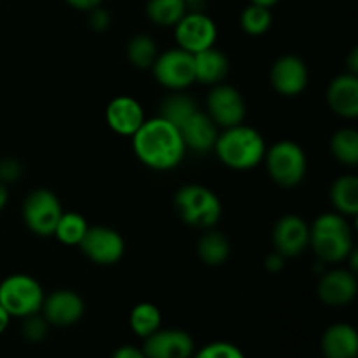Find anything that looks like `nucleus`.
Segmentation results:
<instances>
[{"label": "nucleus", "mask_w": 358, "mask_h": 358, "mask_svg": "<svg viewBox=\"0 0 358 358\" xmlns=\"http://www.w3.org/2000/svg\"><path fill=\"white\" fill-rule=\"evenodd\" d=\"M275 250L283 257H297L310 247V226L299 215H283L271 233Z\"/></svg>", "instance_id": "13"}, {"label": "nucleus", "mask_w": 358, "mask_h": 358, "mask_svg": "<svg viewBox=\"0 0 358 358\" xmlns=\"http://www.w3.org/2000/svg\"><path fill=\"white\" fill-rule=\"evenodd\" d=\"M184 143L187 149L194 150L198 154H205L208 150H213L215 140L219 136V128L215 122L210 119L208 114L196 108L187 119L178 128Z\"/></svg>", "instance_id": "18"}, {"label": "nucleus", "mask_w": 358, "mask_h": 358, "mask_svg": "<svg viewBox=\"0 0 358 358\" xmlns=\"http://www.w3.org/2000/svg\"><path fill=\"white\" fill-rule=\"evenodd\" d=\"M70 7L77 10H84V13H90L94 7H100L101 0H65Z\"/></svg>", "instance_id": "36"}, {"label": "nucleus", "mask_w": 358, "mask_h": 358, "mask_svg": "<svg viewBox=\"0 0 358 358\" xmlns=\"http://www.w3.org/2000/svg\"><path fill=\"white\" fill-rule=\"evenodd\" d=\"M331 152L341 164L355 168L358 164V133L353 128H341L332 135Z\"/></svg>", "instance_id": "26"}, {"label": "nucleus", "mask_w": 358, "mask_h": 358, "mask_svg": "<svg viewBox=\"0 0 358 358\" xmlns=\"http://www.w3.org/2000/svg\"><path fill=\"white\" fill-rule=\"evenodd\" d=\"M191 358H247L236 345L227 341H213L194 352Z\"/></svg>", "instance_id": "31"}, {"label": "nucleus", "mask_w": 358, "mask_h": 358, "mask_svg": "<svg viewBox=\"0 0 358 358\" xmlns=\"http://www.w3.org/2000/svg\"><path fill=\"white\" fill-rule=\"evenodd\" d=\"M175 210L187 226L212 229L222 215V203L212 189L199 184H187L175 192Z\"/></svg>", "instance_id": "4"}, {"label": "nucleus", "mask_w": 358, "mask_h": 358, "mask_svg": "<svg viewBox=\"0 0 358 358\" xmlns=\"http://www.w3.org/2000/svg\"><path fill=\"white\" fill-rule=\"evenodd\" d=\"M157 45L149 35H135L129 38L128 48H126V56H128L129 63L140 70H145L152 66V63L157 58Z\"/></svg>", "instance_id": "28"}, {"label": "nucleus", "mask_w": 358, "mask_h": 358, "mask_svg": "<svg viewBox=\"0 0 358 358\" xmlns=\"http://www.w3.org/2000/svg\"><path fill=\"white\" fill-rule=\"evenodd\" d=\"M142 352L147 358H191L194 339L182 329H163L143 339Z\"/></svg>", "instance_id": "12"}, {"label": "nucleus", "mask_w": 358, "mask_h": 358, "mask_svg": "<svg viewBox=\"0 0 358 358\" xmlns=\"http://www.w3.org/2000/svg\"><path fill=\"white\" fill-rule=\"evenodd\" d=\"M185 2H187V3H196V2H199V0H185Z\"/></svg>", "instance_id": "42"}, {"label": "nucleus", "mask_w": 358, "mask_h": 358, "mask_svg": "<svg viewBox=\"0 0 358 358\" xmlns=\"http://www.w3.org/2000/svg\"><path fill=\"white\" fill-rule=\"evenodd\" d=\"M87 222L80 213L77 212H63L59 217L58 224H56L55 236L58 238L59 243L69 245V247H76L80 243L87 231Z\"/></svg>", "instance_id": "27"}, {"label": "nucleus", "mask_w": 358, "mask_h": 358, "mask_svg": "<svg viewBox=\"0 0 358 358\" xmlns=\"http://www.w3.org/2000/svg\"><path fill=\"white\" fill-rule=\"evenodd\" d=\"M278 2L280 0H250V3H255V6H261V7H268V9L275 7Z\"/></svg>", "instance_id": "41"}, {"label": "nucleus", "mask_w": 358, "mask_h": 358, "mask_svg": "<svg viewBox=\"0 0 358 358\" xmlns=\"http://www.w3.org/2000/svg\"><path fill=\"white\" fill-rule=\"evenodd\" d=\"M9 324H10V315L7 313V311L3 310L2 304H0V336L7 331Z\"/></svg>", "instance_id": "39"}, {"label": "nucleus", "mask_w": 358, "mask_h": 358, "mask_svg": "<svg viewBox=\"0 0 358 358\" xmlns=\"http://www.w3.org/2000/svg\"><path fill=\"white\" fill-rule=\"evenodd\" d=\"M90 27L96 31H105L110 27V14L108 10L101 9V7H94L93 10H90Z\"/></svg>", "instance_id": "34"}, {"label": "nucleus", "mask_w": 358, "mask_h": 358, "mask_svg": "<svg viewBox=\"0 0 358 358\" xmlns=\"http://www.w3.org/2000/svg\"><path fill=\"white\" fill-rule=\"evenodd\" d=\"M185 0H147L145 14L157 27H175L187 13Z\"/></svg>", "instance_id": "23"}, {"label": "nucleus", "mask_w": 358, "mask_h": 358, "mask_svg": "<svg viewBox=\"0 0 358 358\" xmlns=\"http://www.w3.org/2000/svg\"><path fill=\"white\" fill-rule=\"evenodd\" d=\"M358 283L352 269H332L322 275L317 294L327 306L341 308L352 303L357 296Z\"/></svg>", "instance_id": "16"}, {"label": "nucleus", "mask_w": 358, "mask_h": 358, "mask_svg": "<svg viewBox=\"0 0 358 358\" xmlns=\"http://www.w3.org/2000/svg\"><path fill=\"white\" fill-rule=\"evenodd\" d=\"M266 170L280 187H296L306 177L308 159L303 147L290 140H280L266 149Z\"/></svg>", "instance_id": "5"}, {"label": "nucleus", "mask_w": 358, "mask_h": 358, "mask_svg": "<svg viewBox=\"0 0 358 358\" xmlns=\"http://www.w3.org/2000/svg\"><path fill=\"white\" fill-rule=\"evenodd\" d=\"M196 108H198V105H196V101L192 100V98L180 93H175L164 98L163 103H161L159 115L163 119H166L168 122H171V124L178 129L182 122H184Z\"/></svg>", "instance_id": "29"}, {"label": "nucleus", "mask_w": 358, "mask_h": 358, "mask_svg": "<svg viewBox=\"0 0 358 358\" xmlns=\"http://www.w3.org/2000/svg\"><path fill=\"white\" fill-rule=\"evenodd\" d=\"M325 96L329 108L334 114L345 119H355L358 115V77L350 72L334 77Z\"/></svg>", "instance_id": "19"}, {"label": "nucleus", "mask_w": 358, "mask_h": 358, "mask_svg": "<svg viewBox=\"0 0 358 358\" xmlns=\"http://www.w3.org/2000/svg\"><path fill=\"white\" fill-rule=\"evenodd\" d=\"M206 108L217 128H233L241 124L247 115V103L240 91L229 84H215L206 98Z\"/></svg>", "instance_id": "9"}, {"label": "nucleus", "mask_w": 358, "mask_h": 358, "mask_svg": "<svg viewBox=\"0 0 358 358\" xmlns=\"http://www.w3.org/2000/svg\"><path fill=\"white\" fill-rule=\"evenodd\" d=\"M44 290L30 275L16 273L0 282V304L10 318H24L41 313Z\"/></svg>", "instance_id": "6"}, {"label": "nucleus", "mask_w": 358, "mask_h": 358, "mask_svg": "<svg viewBox=\"0 0 358 358\" xmlns=\"http://www.w3.org/2000/svg\"><path fill=\"white\" fill-rule=\"evenodd\" d=\"M192 56H194L196 83L215 86L226 79L227 72H229V59L220 49L208 48Z\"/></svg>", "instance_id": "21"}, {"label": "nucleus", "mask_w": 358, "mask_h": 358, "mask_svg": "<svg viewBox=\"0 0 358 358\" xmlns=\"http://www.w3.org/2000/svg\"><path fill=\"white\" fill-rule=\"evenodd\" d=\"M7 201H9V192H7V185L0 182V212L6 208Z\"/></svg>", "instance_id": "40"}, {"label": "nucleus", "mask_w": 358, "mask_h": 358, "mask_svg": "<svg viewBox=\"0 0 358 358\" xmlns=\"http://www.w3.org/2000/svg\"><path fill=\"white\" fill-rule=\"evenodd\" d=\"M231 252L229 240L219 231H208L198 241V255L203 264L220 266L227 261Z\"/></svg>", "instance_id": "25"}, {"label": "nucleus", "mask_w": 358, "mask_h": 358, "mask_svg": "<svg viewBox=\"0 0 358 358\" xmlns=\"http://www.w3.org/2000/svg\"><path fill=\"white\" fill-rule=\"evenodd\" d=\"M83 254L91 262L100 266H112L124 255V240L112 227H87L86 234L79 243Z\"/></svg>", "instance_id": "11"}, {"label": "nucleus", "mask_w": 358, "mask_h": 358, "mask_svg": "<svg viewBox=\"0 0 358 358\" xmlns=\"http://www.w3.org/2000/svg\"><path fill=\"white\" fill-rule=\"evenodd\" d=\"M110 358H147L145 353L142 352V348H136V346L124 345L119 346L114 353H112Z\"/></svg>", "instance_id": "35"}, {"label": "nucleus", "mask_w": 358, "mask_h": 358, "mask_svg": "<svg viewBox=\"0 0 358 358\" xmlns=\"http://www.w3.org/2000/svg\"><path fill=\"white\" fill-rule=\"evenodd\" d=\"M20 175L21 164L17 163L16 159L7 157V159L0 161V182H2V184H13V182H16L17 178H20Z\"/></svg>", "instance_id": "33"}, {"label": "nucleus", "mask_w": 358, "mask_h": 358, "mask_svg": "<svg viewBox=\"0 0 358 358\" xmlns=\"http://www.w3.org/2000/svg\"><path fill=\"white\" fill-rule=\"evenodd\" d=\"M310 247L325 264H338L348 259L353 247V233L345 215L322 213L310 226Z\"/></svg>", "instance_id": "3"}, {"label": "nucleus", "mask_w": 358, "mask_h": 358, "mask_svg": "<svg viewBox=\"0 0 358 358\" xmlns=\"http://www.w3.org/2000/svg\"><path fill=\"white\" fill-rule=\"evenodd\" d=\"M332 206L345 217H355L358 213V178L357 175L346 173L336 178L329 191Z\"/></svg>", "instance_id": "22"}, {"label": "nucleus", "mask_w": 358, "mask_h": 358, "mask_svg": "<svg viewBox=\"0 0 358 358\" xmlns=\"http://www.w3.org/2000/svg\"><path fill=\"white\" fill-rule=\"evenodd\" d=\"M150 69L154 79L166 90L182 91L196 83L194 56L180 48L168 49L157 55Z\"/></svg>", "instance_id": "8"}, {"label": "nucleus", "mask_w": 358, "mask_h": 358, "mask_svg": "<svg viewBox=\"0 0 358 358\" xmlns=\"http://www.w3.org/2000/svg\"><path fill=\"white\" fill-rule=\"evenodd\" d=\"M308 66L299 56H280L269 70V83L282 96H297L308 86Z\"/></svg>", "instance_id": "15"}, {"label": "nucleus", "mask_w": 358, "mask_h": 358, "mask_svg": "<svg viewBox=\"0 0 358 358\" xmlns=\"http://www.w3.org/2000/svg\"><path fill=\"white\" fill-rule=\"evenodd\" d=\"M283 261H285V257H283V255H280L278 252H275V254L268 255V259H266V268H268L269 271L276 273L283 268Z\"/></svg>", "instance_id": "37"}, {"label": "nucleus", "mask_w": 358, "mask_h": 358, "mask_svg": "<svg viewBox=\"0 0 358 358\" xmlns=\"http://www.w3.org/2000/svg\"><path fill=\"white\" fill-rule=\"evenodd\" d=\"M266 142L257 129L245 126L243 122L233 128H226L215 140L217 157L231 170H252L264 159Z\"/></svg>", "instance_id": "2"}, {"label": "nucleus", "mask_w": 358, "mask_h": 358, "mask_svg": "<svg viewBox=\"0 0 358 358\" xmlns=\"http://www.w3.org/2000/svg\"><path fill=\"white\" fill-rule=\"evenodd\" d=\"M23 320V325H21V334L27 341L30 343H41L48 338L49 332V324L42 315L35 313L30 315V317L21 318Z\"/></svg>", "instance_id": "32"}, {"label": "nucleus", "mask_w": 358, "mask_h": 358, "mask_svg": "<svg viewBox=\"0 0 358 358\" xmlns=\"http://www.w3.org/2000/svg\"><path fill=\"white\" fill-rule=\"evenodd\" d=\"M131 138L135 156L150 170H173L187 150L180 131L161 115L145 119Z\"/></svg>", "instance_id": "1"}, {"label": "nucleus", "mask_w": 358, "mask_h": 358, "mask_svg": "<svg viewBox=\"0 0 358 358\" xmlns=\"http://www.w3.org/2000/svg\"><path fill=\"white\" fill-rule=\"evenodd\" d=\"M24 226L37 236L55 234L56 224L62 217V203L49 189H35L23 201Z\"/></svg>", "instance_id": "7"}, {"label": "nucleus", "mask_w": 358, "mask_h": 358, "mask_svg": "<svg viewBox=\"0 0 358 358\" xmlns=\"http://www.w3.org/2000/svg\"><path fill=\"white\" fill-rule=\"evenodd\" d=\"M161 324H163V315L159 308L152 303L136 304L129 313V329L142 339L159 331Z\"/></svg>", "instance_id": "24"}, {"label": "nucleus", "mask_w": 358, "mask_h": 358, "mask_svg": "<svg viewBox=\"0 0 358 358\" xmlns=\"http://www.w3.org/2000/svg\"><path fill=\"white\" fill-rule=\"evenodd\" d=\"M84 301L77 292L69 289L55 290L44 296L41 313L49 325L55 327H70L84 317Z\"/></svg>", "instance_id": "14"}, {"label": "nucleus", "mask_w": 358, "mask_h": 358, "mask_svg": "<svg viewBox=\"0 0 358 358\" xmlns=\"http://www.w3.org/2000/svg\"><path fill=\"white\" fill-rule=\"evenodd\" d=\"M273 14L271 9L268 7L255 6V3H248L240 14V27L245 34L257 37V35H264L266 31L271 28Z\"/></svg>", "instance_id": "30"}, {"label": "nucleus", "mask_w": 358, "mask_h": 358, "mask_svg": "<svg viewBox=\"0 0 358 358\" xmlns=\"http://www.w3.org/2000/svg\"><path fill=\"white\" fill-rule=\"evenodd\" d=\"M346 65H348V72L350 73H355L358 72V51L357 49H353L352 52H350L348 59H346Z\"/></svg>", "instance_id": "38"}, {"label": "nucleus", "mask_w": 358, "mask_h": 358, "mask_svg": "<svg viewBox=\"0 0 358 358\" xmlns=\"http://www.w3.org/2000/svg\"><path fill=\"white\" fill-rule=\"evenodd\" d=\"M217 38L215 21L205 13H185L182 20L175 24V41L177 48L196 55L199 51L213 48Z\"/></svg>", "instance_id": "10"}, {"label": "nucleus", "mask_w": 358, "mask_h": 358, "mask_svg": "<svg viewBox=\"0 0 358 358\" xmlns=\"http://www.w3.org/2000/svg\"><path fill=\"white\" fill-rule=\"evenodd\" d=\"M105 119L114 133L121 136H133L145 121V114L138 100L121 94L108 101Z\"/></svg>", "instance_id": "17"}, {"label": "nucleus", "mask_w": 358, "mask_h": 358, "mask_svg": "<svg viewBox=\"0 0 358 358\" xmlns=\"http://www.w3.org/2000/svg\"><path fill=\"white\" fill-rule=\"evenodd\" d=\"M322 355L324 358H357L358 334L350 324H334L322 336Z\"/></svg>", "instance_id": "20"}]
</instances>
